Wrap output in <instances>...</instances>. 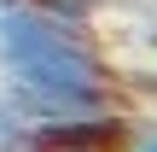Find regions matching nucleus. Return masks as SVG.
<instances>
[{
    "instance_id": "obj_1",
    "label": "nucleus",
    "mask_w": 157,
    "mask_h": 152,
    "mask_svg": "<svg viewBox=\"0 0 157 152\" xmlns=\"http://www.w3.org/2000/svg\"><path fill=\"white\" fill-rule=\"evenodd\" d=\"M134 152H157V135H146V141H134Z\"/></svg>"
},
{
    "instance_id": "obj_2",
    "label": "nucleus",
    "mask_w": 157,
    "mask_h": 152,
    "mask_svg": "<svg viewBox=\"0 0 157 152\" xmlns=\"http://www.w3.org/2000/svg\"><path fill=\"white\" fill-rule=\"evenodd\" d=\"M12 152H47V146H35V141H29V146H12Z\"/></svg>"
}]
</instances>
